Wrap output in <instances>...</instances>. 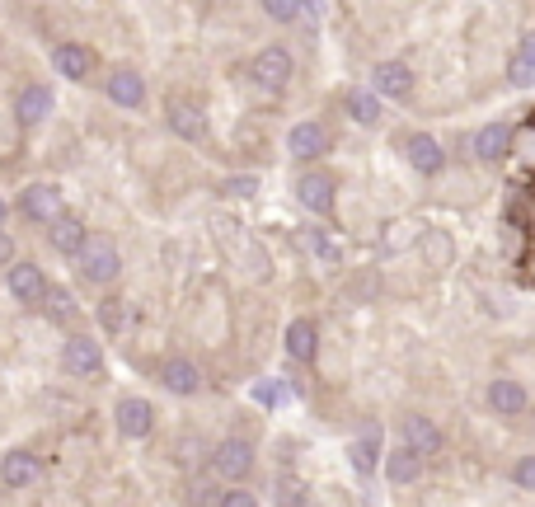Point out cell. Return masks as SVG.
<instances>
[{
  "mask_svg": "<svg viewBox=\"0 0 535 507\" xmlns=\"http://www.w3.org/2000/svg\"><path fill=\"white\" fill-rule=\"evenodd\" d=\"M80 273H85V282H94V287H108V282H118V273H123L118 245H113V240H104V235L85 240V249H80Z\"/></svg>",
  "mask_w": 535,
  "mask_h": 507,
  "instance_id": "obj_1",
  "label": "cell"
},
{
  "mask_svg": "<svg viewBox=\"0 0 535 507\" xmlns=\"http://www.w3.org/2000/svg\"><path fill=\"white\" fill-rule=\"evenodd\" d=\"M249 71H254V85H259L263 94H282L291 85V71H296V62H291L287 47H263Z\"/></svg>",
  "mask_w": 535,
  "mask_h": 507,
  "instance_id": "obj_2",
  "label": "cell"
},
{
  "mask_svg": "<svg viewBox=\"0 0 535 507\" xmlns=\"http://www.w3.org/2000/svg\"><path fill=\"white\" fill-rule=\"evenodd\" d=\"M62 367H66V376H76V381H90V376H99V371H104V348H99L90 334L66 338Z\"/></svg>",
  "mask_w": 535,
  "mask_h": 507,
  "instance_id": "obj_3",
  "label": "cell"
},
{
  "mask_svg": "<svg viewBox=\"0 0 535 507\" xmlns=\"http://www.w3.org/2000/svg\"><path fill=\"white\" fill-rule=\"evenodd\" d=\"M19 212L29 216V221H43V226H52L57 216H66V198L57 184H29L24 193H19Z\"/></svg>",
  "mask_w": 535,
  "mask_h": 507,
  "instance_id": "obj_4",
  "label": "cell"
},
{
  "mask_svg": "<svg viewBox=\"0 0 535 507\" xmlns=\"http://www.w3.org/2000/svg\"><path fill=\"white\" fill-rule=\"evenodd\" d=\"M207 461H212V470L221 479H249L254 475V446H249L245 437H230V442L216 446Z\"/></svg>",
  "mask_w": 535,
  "mask_h": 507,
  "instance_id": "obj_5",
  "label": "cell"
},
{
  "mask_svg": "<svg viewBox=\"0 0 535 507\" xmlns=\"http://www.w3.org/2000/svg\"><path fill=\"white\" fill-rule=\"evenodd\" d=\"M43 479V461L33 456L29 446H15V451H5V461H0V484L5 489H33Z\"/></svg>",
  "mask_w": 535,
  "mask_h": 507,
  "instance_id": "obj_6",
  "label": "cell"
},
{
  "mask_svg": "<svg viewBox=\"0 0 535 507\" xmlns=\"http://www.w3.org/2000/svg\"><path fill=\"white\" fill-rule=\"evenodd\" d=\"M5 287H10V296H15V301H24V306H43L47 292H52L38 263H10V273H5Z\"/></svg>",
  "mask_w": 535,
  "mask_h": 507,
  "instance_id": "obj_7",
  "label": "cell"
},
{
  "mask_svg": "<svg viewBox=\"0 0 535 507\" xmlns=\"http://www.w3.org/2000/svg\"><path fill=\"white\" fill-rule=\"evenodd\" d=\"M296 198H301V207H310V212L329 216L338 202V184L329 179V174H320V169H310V174H301L296 179Z\"/></svg>",
  "mask_w": 535,
  "mask_h": 507,
  "instance_id": "obj_8",
  "label": "cell"
},
{
  "mask_svg": "<svg viewBox=\"0 0 535 507\" xmlns=\"http://www.w3.org/2000/svg\"><path fill=\"white\" fill-rule=\"evenodd\" d=\"M287 151H291V160L310 165V160L329 155V132H324L320 123H296V127L287 132Z\"/></svg>",
  "mask_w": 535,
  "mask_h": 507,
  "instance_id": "obj_9",
  "label": "cell"
},
{
  "mask_svg": "<svg viewBox=\"0 0 535 507\" xmlns=\"http://www.w3.org/2000/svg\"><path fill=\"white\" fill-rule=\"evenodd\" d=\"M512 151H517V132L507 123H489L479 137H474V155H479L484 165H498V160H507Z\"/></svg>",
  "mask_w": 535,
  "mask_h": 507,
  "instance_id": "obj_10",
  "label": "cell"
},
{
  "mask_svg": "<svg viewBox=\"0 0 535 507\" xmlns=\"http://www.w3.org/2000/svg\"><path fill=\"white\" fill-rule=\"evenodd\" d=\"M282 348H287L291 362H315V353H320V324L315 320H291Z\"/></svg>",
  "mask_w": 535,
  "mask_h": 507,
  "instance_id": "obj_11",
  "label": "cell"
},
{
  "mask_svg": "<svg viewBox=\"0 0 535 507\" xmlns=\"http://www.w3.org/2000/svg\"><path fill=\"white\" fill-rule=\"evenodd\" d=\"M404 155H409V165L418 169V174H442V165H446L442 141H432L428 132H413V137L404 141Z\"/></svg>",
  "mask_w": 535,
  "mask_h": 507,
  "instance_id": "obj_12",
  "label": "cell"
},
{
  "mask_svg": "<svg viewBox=\"0 0 535 507\" xmlns=\"http://www.w3.org/2000/svg\"><path fill=\"white\" fill-rule=\"evenodd\" d=\"M169 127L184 141H202L207 137V113L193 99H169Z\"/></svg>",
  "mask_w": 535,
  "mask_h": 507,
  "instance_id": "obj_13",
  "label": "cell"
},
{
  "mask_svg": "<svg viewBox=\"0 0 535 507\" xmlns=\"http://www.w3.org/2000/svg\"><path fill=\"white\" fill-rule=\"evenodd\" d=\"M160 385H165L169 395H198L202 376L188 357H165V362H160Z\"/></svg>",
  "mask_w": 535,
  "mask_h": 507,
  "instance_id": "obj_14",
  "label": "cell"
},
{
  "mask_svg": "<svg viewBox=\"0 0 535 507\" xmlns=\"http://www.w3.org/2000/svg\"><path fill=\"white\" fill-rule=\"evenodd\" d=\"M52 113V90L47 85H24V90L15 94V118L19 127H38Z\"/></svg>",
  "mask_w": 535,
  "mask_h": 507,
  "instance_id": "obj_15",
  "label": "cell"
},
{
  "mask_svg": "<svg viewBox=\"0 0 535 507\" xmlns=\"http://www.w3.org/2000/svg\"><path fill=\"white\" fill-rule=\"evenodd\" d=\"M52 66H57L66 80H90L94 52H90V47H80V43H57V47H52Z\"/></svg>",
  "mask_w": 535,
  "mask_h": 507,
  "instance_id": "obj_16",
  "label": "cell"
},
{
  "mask_svg": "<svg viewBox=\"0 0 535 507\" xmlns=\"http://www.w3.org/2000/svg\"><path fill=\"white\" fill-rule=\"evenodd\" d=\"M113 414H118V432H123V437H137V442H141V437H151L155 409L146 400H123Z\"/></svg>",
  "mask_w": 535,
  "mask_h": 507,
  "instance_id": "obj_17",
  "label": "cell"
},
{
  "mask_svg": "<svg viewBox=\"0 0 535 507\" xmlns=\"http://www.w3.org/2000/svg\"><path fill=\"white\" fill-rule=\"evenodd\" d=\"M47 240H52V249L57 254H66V259H80V249H85V226H80L76 216H57L52 226H47Z\"/></svg>",
  "mask_w": 535,
  "mask_h": 507,
  "instance_id": "obj_18",
  "label": "cell"
},
{
  "mask_svg": "<svg viewBox=\"0 0 535 507\" xmlns=\"http://www.w3.org/2000/svg\"><path fill=\"white\" fill-rule=\"evenodd\" d=\"M404 442H409L418 456H437V451H442V428L423 414H409L404 418Z\"/></svg>",
  "mask_w": 535,
  "mask_h": 507,
  "instance_id": "obj_19",
  "label": "cell"
},
{
  "mask_svg": "<svg viewBox=\"0 0 535 507\" xmlns=\"http://www.w3.org/2000/svg\"><path fill=\"white\" fill-rule=\"evenodd\" d=\"M296 249H306L310 259H320V263L343 259V240H334L324 226H306V231H296Z\"/></svg>",
  "mask_w": 535,
  "mask_h": 507,
  "instance_id": "obj_20",
  "label": "cell"
},
{
  "mask_svg": "<svg viewBox=\"0 0 535 507\" xmlns=\"http://www.w3.org/2000/svg\"><path fill=\"white\" fill-rule=\"evenodd\" d=\"M371 80H376V90H381L385 99H409L413 94V71L404 62H381L371 71Z\"/></svg>",
  "mask_w": 535,
  "mask_h": 507,
  "instance_id": "obj_21",
  "label": "cell"
},
{
  "mask_svg": "<svg viewBox=\"0 0 535 507\" xmlns=\"http://www.w3.org/2000/svg\"><path fill=\"white\" fill-rule=\"evenodd\" d=\"M108 99H113L118 108H141V99H146L141 71H127V66H118V71L108 76Z\"/></svg>",
  "mask_w": 535,
  "mask_h": 507,
  "instance_id": "obj_22",
  "label": "cell"
},
{
  "mask_svg": "<svg viewBox=\"0 0 535 507\" xmlns=\"http://www.w3.org/2000/svg\"><path fill=\"white\" fill-rule=\"evenodd\" d=\"M423 461H428V456H418L409 442L395 446V451H390V461H385V479H390V484H418Z\"/></svg>",
  "mask_w": 535,
  "mask_h": 507,
  "instance_id": "obj_23",
  "label": "cell"
},
{
  "mask_svg": "<svg viewBox=\"0 0 535 507\" xmlns=\"http://www.w3.org/2000/svg\"><path fill=\"white\" fill-rule=\"evenodd\" d=\"M376 456H381V428L371 423V428L348 446V461H352V470H357V475H371V470H376Z\"/></svg>",
  "mask_w": 535,
  "mask_h": 507,
  "instance_id": "obj_24",
  "label": "cell"
},
{
  "mask_svg": "<svg viewBox=\"0 0 535 507\" xmlns=\"http://www.w3.org/2000/svg\"><path fill=\"white\" fill-rule=\"evenodd\" d=\"M348 118L352 123H367V127H376L381 123V90L371 94V90H348Z\"/></svg>",
  "mask_w": 535,
  "mask_h": 507,
  "instance_id": "obj_25",
  "label": "cell"
},
{
  "mask_svg": "<svg viewBox=\"0 0 535 507\" xmlns=\"http://www.w3.org/2000/svg\"><path fill=\"white\" fill-rule=\"evenodd\" d=\"M489 409H498V414H521L526 409V390H521L517 381H493L489 385Z\"/></svg>",
  "mask_w": 535,
  "mask_h": 507,
  "instance_id": "obj_26",
  "label": "cell"
},
{
  "mask_svg": "<svg viewBox=\"0 0 535 507\" xmlns=\"http://www.w3.org/2000/svg\"><path fill=\"white\" fill-rule=\"evenodd\" d=\"M99 320H104L108 334H127V324H132V306L118 301V296H108L104 306H99Z\"/></svg>",
  "mask_w": 535,
  "mask_h": 507,
  "instance_id": "obj_27",
  "label": "cell"
},
{
  "mask_svg": "<svg viewBox=\"0 0 535 507\" xmlns=\"http://www.w3.org/2000/svg\"><path fill=\"white\" fill-rule=\"evenodd\" d=\"M263 10H268V19H277V24H296V19L306 15V0H263Z\"/></svg>",
  "mask_w": 535,
  "mask_h": 507,
  "instance_id": "obj_28",
  "label": "cell"
},
{
  "mask_svg": "<svg viewBox=\"0 0 535 507\" xmlns=\"http://www.w3.org/2000/svg\"><path fill=\"white\" fill-rule=\"evenodd\" d=\"M43 306L52 320H76V301H71V292H62V287H52Z\"/></svg>",
  "mask_w": 535,
  "mask_h": 507,
  "instance_id": "obj_29",
  "label": "cell"
},
{
  "mask_svg": "<svg viewBox=\"0 0 535 507\" xmlns=\"http://www.w3.org/2000/svg\"><path fill=\"white\" fill-rule=\"evenodd\" d=\"M507 80H512L517 90H531V85H535V62L517 52V57H512V66H507Z\"/></svg>",
  "mask_w": 535,
  "mask_h": 507,
  "instance_id": "obj_30",
  "label": "cell"
},
{
  "mask_svg": "<svg viewBox=\"0 0 535 507\" xmlns=\"http://www.w3.org/2000/svg\"><path fill=\"white\" fill-rule=\"evenodd\" d=\"M254 193H259V179H249V174L226 179V198H254Z\"/></svg>",
  "mask_w": 535,
  "mask_h": 507,
  "instance_id": "obj_31",
  "label": "cell"
},
{
  "mask_svg": "<svg viewBox=\"0 0 535 507\" xmlns=\"http://www.w3.org/2000/svg\"><path fill=\"white\" fill-rule=\"evenodd\" d=\"M512 479H517L526 493H535V456H521V461L512 465Z\"/></svg>",
  "mask_w": 535,
  "mask_h": 507,
  "instance_id": "obj_32",
  "label": "cell"
},
{
  "mask_svg": "<svg viewBox=\"0 0 535 507\" xmlns=\"http://www.w3.org/2000/svg\"><path fill=\"white\" fill-rule=\"evenodd\" d=\"M277 503H306V489H301V479H282V484H277Z\"/></svg>",
  "mask_w": 535,
  "mask_h": 507,
  "instance_id": "obj_33",
  "label": "cell"
},
{
  "mask_svg": "<svg viewBox=\"0 0 535 507\" xmlns=\"http://www.w3.org/2000/svg\"><path fill=\"white\" fill-rule=\"evenodd\" d=\"M517 155L526 160V165L535 169V123L526 127V132H517Z\"/></svg>",
  "mask_w": 535,
  "mask_h": 507,
  "instance_id": "obj_34",
  "label": "cell"
},
{
  "mask_svg": "<svg viewBox=\"0 0 535 507\" xmlns=\"http://www.w3.org/2000/svg\"><path fill=\"white\" fill-rule=\"evenodd\" d=\"M249 395H254V404H263V409H273V404H277V395H282V390H277L273 381H259V385H254V390H249Z\"/></svg>",
  "mask_w": 535,
  "mask_h": 507,
  "instance_id": "obj_35",
  "label": "cell"
},
{
  "mask_svg": "<svg viewBox=\"0 0 535 507\" xmlns=\"http://www.w3.org/2000/svg\"><path fill=\"white\" fill-rule=\"evenodd\" d=\"M221 507H254V493H245V489H226V493H221Z\"/></svg>",
  "mask_w": 535,
  "mask_h": 507,
  "instance_id": "obj_36",
  "label": "cell"
},
{
  "mask_svg": "<svg viewBox=\"0 0 535 507\" xmlns=\"http://www.w3.org/2000/svg\"><path fill=\"white\" fill-rule=\"evenodd\" d=\"M179 461L188 465V470H193V465L202 461V451H198V442H184V451H179Z\"/></svg>",
  "mask_w": 535,
  "mask_h": 507,
  "instance_id": "obj_37",
  "label": "cell"
},
{
  "mask_svg": "<svg viewBox=\"0 0 535 507\" xmlns=\"http://www.w3.org/2000/svg\"><path fill=\"white\" fill-rule=\"evenodd\" d=\"M221 493L226 489H193L188 498H193V503H221Z\"/></svg>",
  "mask_w": 535,
  "mask_h": 507,
  "instance_id": "obj_38",
  "label": "cell"
},
{
  "mask_svg": "<svg viewBox=\"0 0 535 507\" xmlns=\"http://www.w3.org/2000/svg\"><path fill=\"white\" fill-rule=\"evenodd\" d=\"M10 259H15V240H10V235L0 231V268H5Z\"/></svg>",
  "mask_w": 535,
  "mask_h": 507,
  "instance_id": "obj_39",
  "label": "cell"
},
{
  "mask_svg": "<svg viewBox=\"0 0 535 507\" xmlns=\"http://www.w3.org/2000/svg\"><path fill=\"white\" fill-rule=\"evenodd\" d=\"M517 52H521V57H531V62H535V29L526 33V38H521V47H517Z\"/></svg>",
  "mask_w": 535,
  "mask_h": 507,
  "instance_id": "obj_40",
  "label": "cell"
},
{
  "mask_svg": "<svg viewBox=\"0 0 535 507\" xmlns=\"http://www.w3.org/2000/svg\"><path fill=\"white\" fill-rule=\"evenodd\" d=\"M306 10L310 15H320V0H306Z\"/></svg>",
  "mask_w": 535,
  "mask_h": 507,
  "instance_id": "obj_41",
  "label": "cell"
},
{
  "mask_svg": "<svg viewBox=\"0 0 535 507\" xmlns=\"http://www.w3.org/2000/svg\"><path fill=\"white\" fill-rule=\"evenodd\" d=\"M0 216H5V202H0Z\"/></svg>",
  "mask_w": 535,
  "mask_h": 507,
  "instance_id": "obj_42",
  "label": "cell"
}]
</instances>
